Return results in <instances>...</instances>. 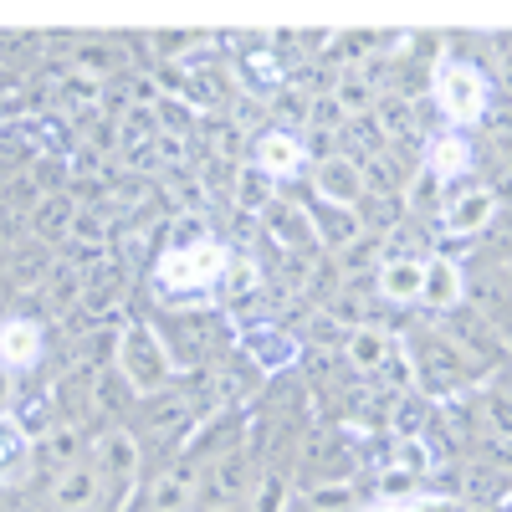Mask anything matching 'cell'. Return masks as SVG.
Returning a JSON list of instances; mask_svg holds the SVG:
<instances>
[{"mask_svg":"<svg viewBox=\"0 0 512 512\" xmlns=\"http://www.w3.org/2000/svg\"><path fill=\"white\" fill-rule=\"evenodd\" d=\"M472 164H477V149H472V139H466V134H456V128H446V134H436V139H425V175H431V180L451 185L461 175H472Z\"/></svg>","mask_w":512,"mask_h":512,"instance_id":"8","label":"cell"},{"mask_svg":"<svg viewBox=\"0 0 512 512\" xmlns=\"http://www.w3.org/2000/svg\"><path fill=\"white\" fill-rule=\"evenodd\" d=\"M205 492H210V502H216V507H231L246 492V456L241 451H226V456L210 461L205 466Z\"/></svg>","mask_w":512,"mask_h":512,"instance_id":"15","label":"cell"},{"mask_svg":"<svg viewBox=\"0 0 512 512\" xmlns=\"http://www.w3.org/2000/svg\"><path fill=\"white\" fill-rule=\"evenodd\" d=\"M420 282H425V262H420V256H390V262L374 267L379 297H384V303H395V308L420 303Z\"/></svg>","mask_w":512,"mask_h":512,"instance_id":"11","label":"cell"},{"mask_svg":"<svg viewBox=\"0 0 512 512\" xmlns=\"http://www.w3.org/2000/svg\"><path fill=\"white\" fill-rule=\"evenodd\" d=\"M425 415H431V410H425V400H420L415 390L400 395V400H395V436H400V441H415L420 425H425Z\"/></svg>","mask_w":512,"mask_h":512,"instance_id":"26","label":"cell"},{"mask_svg":"<svg viewBox=\"0 0 512 512\" xmlns=\"http://www.w3.org/2000/svg\"><path fill=\"white\" fill-rule=\"evenodd\" d=\"M77 441H82V436L72 431V425H62V431H52V436H47V456H52V461H62V466H77V461H72V456H77Z\"/></svg>","mask_w":512,"mask_h":512,"instance_id":"31","label":"cell"},{"mask_svg":"<svg viewBox=\"0 0 512 512\" xmlns=\"http://www.w3.org/2000/svg\"><path fill=\"white\" fill-rule=\"evenodd\" d=\"M26 154H31L26 128H0V169H21Z\"/></svg>","mask_w":512,"mask_h":512,"instance_id":"30","label":"cell"},{"mask_svg":"<svg viewBox=\"0 0 512 512\" xmlns=\"http://www.w3.org/2000/svg\"><path fill=\"white\" fill-rule=\"evenodd\" d=\"M333 103H338V113L344 118H364V113H374V88H369V77L364 72H338V82H333Z\"/></svg>","mask_w":512,"mask_h":512,"instance_id":"18","label":"cell"},{"mask_svg":"<svg viewBox=\"0 0 512 512\" xmlns=\"http://www.w3.org/2000/svg\"><path fill=\"white\" fill-rule=\"evenodd\" d=\"M395 456H400V472H410V477L431 472V446H425L420 436L415 441H395Z\"/></svg>","mask_w":512,"mask_h":512,"instance_id":"29","label":"cell"},{"mask_svg":"<svg viewBox=\"0 0 512 512\" xmlns=\"http://www.w3.org/2000/svg\"><path fill=\"white\" fill-rule=\"evenodd\" d=\"M308 175H313V195H318V205L354 210L359 195H364V169H359L349 154H328V159H318Z\"/></svg>","mask_w":512,"mask_h":512,"instance_id":"5","label":"cell"},{"mask_svg":"<svg viewBox=\"0 0 512 512\" xmlns=\"http://www.w3.org/2000/svg\"><path fill=\"white\" fill-rule=\"evenodd\" d=\"M272 108H277L282 123H303V118H308V98H303V93H282Z\"/></svg>","mask_w":512,"mask_h":512,"instance_id":"34","label":"cell"},{"mask_svg":"<svg viewBox=\"0 0 512 512\" xmlns=\"http://www.w3.org/2000/svg\"><path fill=\"white\" fill-rule=\"evenodd\" d=\"M236 200L262 216V210H267L277 195H272V180L262 175V169H256V164H241V169H236Z\"/></svg>","mask_w":512,"mask_h":512,"instance_id":"21","label":"cell"},{"mask_svg":"<svg viewBox=\"0 0 512 512\" xmlns=\"http://www.w3.org/2000/svg\"><path fill=\"white\" fill-rule=\"evenodd\" d=\"M323 216H313V231H318V241H328V246H349L354 236H359V216L354 210H338V205H318Z\"/></svg>","mask_w":512,"mask_h":512,"instance_id":"20","label":"cell"},{"mask_svg":"<svg viewBox=\"0 0 512 512\" xmlns=\"http://www.w3.org/2000/svg\"><path fill=\"white\" fill-rule=\"evenodd\" d=\"M16 390H11V369H0V410H11Z\"/></svg>","mask_w":512,"mask_h":512,"instance_id":"37","label":"cell"},{"mask_svg":"<svg viewBox=\"0 0 512 512\" xmlns=\"http://www.w3.org/2000/svg\"><path fill=\"white\" fill-rule=\"evenodd\" d=\"M72 236H77V241H103V216H88V210L77 205V221H72Z\"/></svg>","mask_w":512,"mask_h":512,"instance_id":"35","label":"cell"},{"mask_svg":"<svg viewBox=\"0 0 512 512\" xmlns=\"http://www.w3.org/2000/svg\"><path fill=\"white\" fill-rule=\"evenodd\" d=\"M246 354L262 364V369H282V364H292V338L287 333H277V328H256V333H246Z\"/></svg>","mask_w":512,"mask_h":512,"instance_id":"19","label":"cell"},{"mask_svg":"<svg viewBox=\"0 0 512 512\" xmlns=\"http://www.w3.org/2000/svg\"><path fill=\"white\" fill-rule=\"evenodd\" d=\"M21 451V436H16V425H0V466H6L11 456Z\"/></svg>","mask_w":512,"mask_h":512,"instance_id":"36","label":"cell"},{"mask_svg":"<svg viewBox=\"0 0 512 512\" xmlns=\"http://www.w3.org/2000/svg\"><path fill=\"white\" fill-rule=\"evenodd\" d=\"M256 221H262V231H267L277 246H287V251L318 241V231H313V210H308V205H297V200H282V195H277Z\"/></svg>","mask_w":512,"mask_h":512,"instance_id":"9","label":"cell"},{"mask_svg":"<svg viewBox=\"0 0 512 512\" xmlns=\"http://www.w3.org/2000/svg\"><path fill=\"white\" fill-rule=\"evenodd\" d=\"M210 47V36L205 31H154V52L164 62H180V57H195Z\"/></svg>","mask_w":512,"mask_h":512,"instance_id":"23","label":"cell"},{"mask_svg":"<svg viewBox=\"0 0 512 512\" xmlns=\"http://www.w3.org/2000/svg\"><path fill=\"white\" fill-rule=\"evenodd\" d=\"M256 287H262V267H256L251 262V256H236L231 251V272H226V297H246V292H256Z\"/></svg>","mask_w":512,"mask_h":512,"instance_id":"27","label":"cell"},{"mask_svg":"<svg viewBox=\"0 0 512 512\" xmlns=\"http://www.w3.org/2000/svg\"><path fill=\"white\" fill-rule=\"evenodd\" d=\"M149 507H154V512H190V507H195V477L185 472V466L164 472V477L149 487Z\"/></svg>","mask_w":512,"mask_h":512,"instance_id":"17","label":"cell"},{"mask_svg":"<svg viewBox=\"0 0 512 512\" xmlns=\"http://www.w3.org/2000/svg\"><path fill=\"white\" fill-rule=\"evenodd\" d=\"M308 502H313L318 512H349V507H354V482H344V477H328V482H313Z\"/></svg>","mask_w":512,"mask_h":512,"instance_id":"25","label":"cell"},{"mask_svg":"<svg viewBox=\"0 0 512 512\" xmlns=\"http://www.w3.org/2000/svg\"><path fill=\"white\" fill-rule=\"evenodd\" d=\"M195 108H190V98H159L154 103V118H159V134H169V139H185L190 134V118Z\"/></svg>","mask_w":512,"mask_h":512,"instance_id":"24","label":"cell"},{"mask_svg":"<svg viewBox=\"0 0 512 512\" xmlns=\"http://www.w3.org/2000/svg\"><path fill=\"white\" fill-rule=\"evenodd\" d=\"M492 221H497V190H487V185H472V190L451 195L446 210H441V231L446 236H477Z\"/></svg>","mask_w":512,"mask_h":512,"instance_id":"6","label":"cell"},{"mask_svg":"<svg viewBox=\"0 0 512 512\" xmlns=\"http://www.w3.org/2000/svg\"><path fill=\"white\" fill-rule=\"evenodd\" d=\"M52 277H57V282H47V303H52V313H62L72 297L82 292V272H77V267H57Z\"/></svg>","mask_w":512,"mask_h":512,"instance_id":"28","label":"cell"},{"mask_svg":"<svg viewBox=\"0 0 512 512\" xmlns=\"http://www.w3.org/2000/svg\"><path fill=\"white\" fill-rule=\"evenodd\" d=\"M287 502H292V487L282 472H262L251 482V512H287Z\"/></svg>","mask_w":512,"mask_h":512,"instance_id":"22","label":"cell"},{"mask_svg":"<svg viewBox=\"0 0 512 512\" xmlns=\"http://www.w3.org/2000/svg\"><path fill=\"white\" fill-rule=\"evenodd\" d=\"M98 497H103V477H98V466H88V461L67 466V472L52 482L57 512H88V507H98Z\"/></svg>","mask_w":512,"mask_h":512,"instance_id":"13","label":"cell"},{"mask_svg":"<svg viewBox=\"0 0 512 512\" xmlns=\"http://www.w3.org/2000/svg\"><path fill=\"white\" fill-rule=\"evenodd\" d=\"M226 272H231V246L210 231V236L185 241V246H164L154 282L175 303H205V297H216L226 287Z\"/></svg>","mask_w":512,"mask_h":512,"instance_id":"1","label":"cell"},{"mask_svg":"<svg viewBox=\"0 0 512 512\" xmlns=\"http://www.w3.org/2000/svg\"><path fill=\"white\" fill-rule=\"evenodd\" d=\"M98 477H103V487H113L118 497L134 487V477H139V441L128 436V431H108L103 441H98Z\"/></svg>","mask_w":512,"mask_h":512,"instance_id":"10","label":"cell"},{"mask_svg":"<svg viewBox=\"0 0 512 512\" xmlns=\"http://www.w3.org/2000/svg\"><path fill=\"white\" fill-rule=\"evenodd\" d=\"M400 512H461V502L456 497H436V492H420V497H405V502H395Z\"/></svg>","mask_w":512,"mask_h":512,"instance_id":"32","label":"cell"},{"mask_svg":"<svg viewBox=\"0 0 512 512\" xmlns=\"http://www.w3.org/2000/svg\"><path fill=\"white\" fill-rule=\"evenodd\" d=\"M466 297V277L456 262H446V256H425V282H420V303L431 313H451L461 308Z\"/></svg>","mask_w":512,"mask_h":512,"instance_id":"12","label":"cell"},{"mask_svg":"<svg viewBox=\"0 0 512 512\" xmlns=\"http://www.w3.org/2000/svg\"><path fill=\"white\" fill-rule=\"evenodd\" d=\"M431 93H436V108L446 113V123L456 128H477L487 118V103H492V88H487V72L466 57H441L436 72H431Z\"/></svg>","mask_w":512,"mask_h":512,"instance_id":"3","label":"cell"},{"mask_svg":"<svg viewBox=\"0 0 512 512\" xmlns=\"http://www.w3.org/2000/svg\"><path fill=\"white\" fill-rule=\"evenodd\" d=\"M72 221H77V200H67V195H52V200H36L31 205V231H36V241H67L72 236Z\"/></svg>","mask_w":512,"mask_h":512,"instance_id":"16","label":"cell"},{"mask_svg":"<svg viewBox=\"0 0 512 512\" xmlns=\"http://www.w3.org/2000/svg\"><path fill=\"white\" fill-rule=\"evenodd\" d=\"M175 369L180 364L169 359V349H164V338L154 333V323H144V318H128L123 323V333H118V374H123L128 390L154 400V395L169 390Z\"/></svg>","mask_w":512,"mask_h":512,"instance_id":"2","label":"cell"},{"mask_svg":"<svg viewBox=\"0 0 512 512\" xmlns=\"http://www.w3.org/2000/svg\"><path fill=\"white\" fill-rule=\"evenodd\" d=\"M41 354H47V333H41V323H31V318H0V369L26 374V369L41 364Z\"/></svg>","mask_w":512,"mask_h":512,"instance_id":"7","label":"cell"},{"mask_svg":"<svg viewBox=\"0 0 512 512\" xmlns=\"http://www.w3.org/2000/svg\"><path fill=\"white\" fill-rule=\"evenodd\" d=\"M338 323H349V333L354 328H364V303H359V297L354 292H344V297H333V308H328Z\"/></svg>","mask_w":512,"mask_h":512,"instance_id":"33","label":"cell"},{"mask_svg":"<svg viewBox=\"0 0 512 512\" xmlns=\"http://www.w3.org/2000/svg\"><path fill=\"white\" fill-rule=\"evenodd\" d=\"M251 164L262 169L267 180H297V175H308L313 169V154L303 144V134L297 128H267L262 139H251Z\"/></svg>","mask_w":512,"mask_h":512,"instance_id":"4","label":"cell"},{"mask_svg":"<svg viewBox=\"0 0 512 512\" xmlns=\"http://www.w3.org/2000/svg\"><path fill=\"white\" fill-rule=\"evenodd\" d=\"M349 364L359 369V374H384L390 369V359H395V338L384 333L379 323H364V328H354L349 333Z\"/></svg>","mask_w":512,"mask_h":512,"instance_id":"14","label":"cell"}]
</instances>
